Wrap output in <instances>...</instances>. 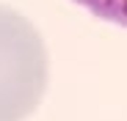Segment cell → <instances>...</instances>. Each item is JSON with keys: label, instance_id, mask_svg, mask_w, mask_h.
Wrapping results in <instances>:
<instances>
[{"label": "cell", "instance_id": "obj_1", "mask_svg": "<svg viewBox=\"0 0 127 121\" xmlns=\"http://www.w3.org/2000/svg\"><path fill=\"white\" fill-rule=\"evenodd\" d=\"M47 88V50L28 19L0 6V121L28 118Z\"/></svg>", "mask_w": 127, "mask_h": 121}, {"label": "cell", "instance_id": "obj_2", "mask_svg": "<svg viewBox=\"0 0 127 121\" xmlns=\"http://www.w3.org/2000/svg\"><path fill=\"white\" fill-rule=\"evenodd\" d=\"M75 3L91 11L94 17L105 19V22L127 28V0H75Z\"/></svg>", "mask_w": 127, "mask_h": 121}]
</instances>
